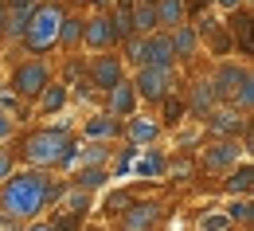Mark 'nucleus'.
Here are the masks:
<instances>
[{
	"mask_svg": "<svg viewBox=\"0 0 254 231\" xmlns=\"http://www.w3.org/2000/svg\"><path fill=\"white\" fill-rule=\"evenodd\" d=\"M66 192V180L55 172H39V168H20L0 184V220L20 228L43 220L47 208H55Z\"/></svg>",
	"mask_w": 254,
	"mask_h": 231,
	"instance_id": "nucleus-1",
	"label": "nucleus"
},
{
	"mask_svg": "<svg viewBox=\"0 0 254 231\" xmlns=\"http://www.w3.org/2000/svg\"><path fill=\"white\" fill-rule=\"evenodd\" d=\"M78 137L70 126H39V130H28L12 153L24 161L28 168H39V172H59V168H74L78 161Z\"/></svg>",
	"mask_w": 254,
	"mask_h": 231,
	"instance_id": "nucleus-2",
	"label": "nucleus"
},
{
	"mask_svg": "<svg viewBox=\"0 0 254 231\" xmlns=\"http://www.w3.org/2000/svg\"><path fill=\"white\" fill-rule=\"evenodd\" d=\"M63 4H55V0H39L32 12V20H28V28H24V51H28V59H43V55H51L55 51V35H59V24H63Z\"/></svg>",
	"mask_w": 254,
	"mask_h": 231,
	"instance_id": "nucleus-3",
	"label": "nucleus"
},
{
	"mask_svg": "<svg viewBox=\"0 0 254 231\" xmlns=\"http://www.w3.org/2000/svg\"><path fill=\"white\" fill-rule=\"evenodd\" d=\"M129 82H133V90H137V102L160 106L168 94L180 90V67H141V71L129 75Z\"/></svg>",
	"mask_w": 254,
	"mask_h": 231,
	"instance_id": "nucleus-4",
	"label": "nucleus"
},
{
	"mask_svg": "<svg viewBox=\"0 0 254 231\" xmlns=\"http://www.w3.org/2000/svg\"><path fill=\"white\" fill-rule=\"evenodd\" d=\"M47 82H55V67L47 63V59H20V63H12V71H8V90L16 98L35 102Z\"/></svg>",
	"mask_w": 254,
	"mask_h": 231,
	"instance_id": "nucleus-5",
	"label": "nucleus"
},
{
	"mask_svg": "<svg viewBox=\"0 0 254 231\" xmlns=\"http://www.w3.org/2000/svg\"><path fill=\"white\" fill-rule=\"evenodd\" d=\"M211 78V90H215V102L219 106H231L235 102V94L243 90V86H251L254 82V71H251V63H231V59H223L219 67H215V75H207Z\"/></svg>",
	"mask_w": 254,
	"mask_h": 231,
	"instance_id": "nucleus-6",
	"label": "nucleus"
},
{
	"mask_svg": "<svg viewBox=\"0 0 254 231\" xmlns=\"http://www.w3.org/2000/svg\"><path fill=\"white\" fill-rule=\"evenodd\" d=\"M199 126H203V137H207V141H215V137H219V141H243V133L251 130L254 122L247 114H239L235 106H215Z\"/></svg>",
	"mask_w": 254,
	"mask_h": 231,
	"instance_id": "nucleus-7",
	"label": "nucleus"
},
{
	"mask_svg": "<svg viewBox=\"0 0 254 231\" xmlns=\"http://www.w3.org/2000/svg\"><path fill=\"white\" fill-rule=\"evenodd\" d=\"M129 71L126 63H122V55L118 51H98V55H90L86 59V78H90V90H114L122 78H126Z\"/></svg>",
	"mask_w": 254,
	"mask_h": 231,
	"instance_id": "nucleus-8",
	"label": "nucleus"
},
{
	"mask_svg": "<svg viewBox=\"0 0 254 231\" xmlns=\"http://www.w3.org/2000/svg\"><path fill=\"white\" fill-rule=\"evenodd\" d=\"M243 141H203V149L195 153V165L203 168V172H227V168H235L243 161Z\"/></svg>",
	"mask_w": 254,
	"mask_h": 231,
	"instance_id": "nucleus-9",
	"label": "nucleus"
},
{
	"mask_svg": "<svg viewBox=\"0 0 254 231\" xmlns=\"http://www.w3.org/2000/svg\"><path fill=\"white\" fill-rule=\"evenodd\" d=\"M82 47H90V51H118V32H114V24H110V16L106 12H94V16H86V24H82Z\"/></svg>",
	"mask_w": 254,
	"mask_h": 231,
	"instance_id": "nucleus-10",
	"label": "nucleus"
},
{
	"mask_svg": "<svg viewBox=\"0 0 254 231\" xmlns=\"http://www.w3.org/2000/svg\"><path fill=\"white\" fill-rule=\"evenodd\" d=\"M251 4L247 8H235V12H227V20H223V32L231 35V47H239V55H243V63H251Z\"/></svg>",
	"mask_w": 254,
	"mask_h": 231,
	"instance_id": "nucleus-11",
	"label": "nucleus"
},
{
	"mask_svg": "<svg viewBox=\"0 0 254 231\" xmlns=\"http://www.w3.org/2000/svg\"><path fill=\"white\" fill-rule=\"evenodd\" d=\"M160 220L157 200H133V208L118 216V231H153Z\"/></svg>",
	"mask_w": 254,
	"mask_h": 231,
	"instance_id": "nucleus-12",
	"label": "nucleus"
},
{
	"mask_svg": "<svg viewBox=\"0 0 254 231\" xmlns=\"http://www.w3.org/2000/svg\"><path fill=\"white\" fill-rule=\"evenodd\" d=\"M180 98H184V110H188L195 122H203V118L219 106V102H215V90H211V78H203V75H199V78H191L188 94H180Z\"/></svg>",
	"mask_w": 254,
	"mask_h": 231,
	"instance_id": "nucleus-13",
	"label": "nucleus"
},
{
	"mask_svg": "<svg viewBox=\"0 0 254 231\" xmlns=\"http://www.w3.org/2000/svg\"><path fill=\"white\" fill-rule=\"evenodd\" d=\"M137 90H133V82H129V75L114 86V90H106V114L110 118H118V122H126V118H133L137 114Z\"/></svg>",
	"mask_w": 254,
	"mask_h": 231,
	"instance_id": "nucleus-14",
	"label": "nucleus"
},
{
	"mask_svg": "<svg viewBox=\"0 0 254 231\" xmlns=\"http://www.w3.org/2000/svg\"><path fill=\"white\" fill-rule=\"evenodd\" d=\"M160 126H157V118H149V114H133V118H126L122 122V137H126L129 145H157V137H160Z\"/></svg>",
	"mask_w": 254,
	"mask_h": 231,
	"instance_id": "nucleus-15",
	"label": "nucleus"
},
{
	"mask_svg": "<svg viewBox=\"0 0 254 231\" xmlns=\"http://www.w3.org/2000/svg\"><path fill=\"white\" fill-rule=\"evenodd\" d=\"M164 165H168V153H160L157 145H145L137 157H133V176L137 180H164Z\"/></svg>",
	"mask_w": 254,
	"mask_h": 231,
	"instance_id": "nucleus-16",
	"label": "nucleus"
},
{
	"mask_svg": "<svg viewBox=\"0 0 254 231\" xmlns=\"http://www.w3.org/2000/svg\"><path fill=\"white\" fill-rule=\"evenodd\" d=\"M82 141H106V145H114V141H122V122L110 118L106 110H102V114H90V118L82 122Z\"/></svg>",
	"mask_w": 254,
	"mask_h": 231,
	"instance_id": "nucleus-17",
	"label": "nucleus"
},
{
	"mask_svg": "<svg viewBox=\"0 0 254 231\" xmlns=\"http://www.w3.org/2000/svg\"><path fill=\"white\" fill-rule=\"evenodd\" d=\"M82 24H86V12H63V24H59V35H55V51L74 55L82 47Z\"/></svg>",
	"mask_w": 254,
	"mask_h": 231,
	"instance_id": "nucleus-18",
	"label": "nucleus"
},
{
	"mask_svg": "<svg viewBox=\"0 0 254 231\" xmlns=\"http://www.w3.org/2000/svg\"><path fill=\"white\" fill-rule=\"evenodd\" d=\"M168 47H172V59H176V63L199 59V35H195V28H191V24L172 28V32H168Z\"/></svg>",
	"mask_w": 254,
	"mask_h": 231,
	"instance_id": "nucleus-19",
	"label": "nucleus"
},
{
	"mask_svg": "<svg viewBox=\"0 0 254 231\" xmlns=\"http://www.w3.org/2000/svg\"><path fill=\"white\" fill-rule=\"evenodd\" d=\"M66 98H70V90H66V82H47L43 90H39V98H35V114L39 118H55V114H63Z\"/></svg>",
	"mask_w": 254,
	"mask_h": 231,
	"instance_id": "nucleus-20",
	"label": "nucleus"
},
{
	"mask_svg": "<svg viewBox=\"0 0 254 231\" xmlns=\"http://www.w3.org/2000/svg\"><path fill=\"white\" fill-rule=\"evenodd\" d=\"M251 188H254V165L243 157L235 168H227V176H223V192L235 200V196H251Z\"/></svg>",
	"mask_w": 254,
	"mask_h": 231,
	"instance_id": "nucleus-21",
	"label": "nucleus"
},
{
	"mask_svg": "<svg viewBox=\"0 0 254 231\" xmlns=\"http://www.w3.org/2000/svg\"><path fill=\"white\" fill-rule=\"evenodd\" d=\"M153 4H157V28H160V32H172V28L188 24V8H184V0H153Z\"/></svg>",
	"mask_w": 254,
	"mask_h": 231,
	"instance_id": "nucleus-22",
	"label": "nucleus"
},
{
	"mask_svg": "<svg viewBox=\"0 0 254 231\" xmlns=\"http://www.w3.org/2000/svg\"><path fill=\"white\" fill-rule=\"evenodd\" d=\"M195 172H199V165H195V153H191V149L176 153V157H168V165H164V176H172L176 184L195 180Z\"/></svg>",
	"mask_w": 254,
	"mask_h": 231,
	"instance_id": "nucleus-23",
	"label": "nucleus"
},
{
	"mask_svg": "<svg viewBox=\"0 0 254 231\" xmlns=\"http://www.w3.org/2000/svg\"><path fill=\"white\" fill-rule=\"evenodd\" d=\"M157 28V4L153 0H137L133 4V35H153Z\"/></svg>",
	"mask_w": 254,
	"mask_h": 231,
	"instance_id": "nucleus-24",
	"label": "nucleus"
},
{
	"mask_svg": "<svg viewBox=\"0 0 254 231\" xmlns=\"http://www.w3.org/2000/svg\"><path fill=\"white\" fill-rule=\"evenodd\" d=\"M184 118H188V110H184V98L180 94H168V98L160 102V130H180L184 126Z\"/></svg>",
	"mask_w": 254,
	"mask_h": 231,
	"instance_id": "nucleus-25",
	"label": "nucleus"
},
{
	"mask_svg": "<svg viewBox=\"0 0 254 231\" xmlns=\"http://www.w3.org/2000/svg\"><path fill=\"white\" fill-rule=\"evenodd\" d=\"M106 180H114V176H110V168H102V165H94V168H74V176H70V184H74V188H82V192H98Z\"/></svg>",
	"mask_w": 254,
	"mask_h": 231,
	"instance_id": "nucleus-26",
	"label": "nucleus"
},
{
	"mask_svg": "<svg viewBox=\"0 0 254 231\" xmlns=\"http://www.w3.org/2000/svg\"><path fill=\"white\" fill-rule=\"evenodd\" d=\"M133 200H137V192H133V188H114L110 196L102 200V216H114V220H118L122 212H129V208H133Z\"/></svg>",
	"mask_w": 254,
	"mask_h": 231,
	"instance_id": "nucleus-27",
	"label": "nucleus"
},
{
	"mask_svg": "<svg viewBox=\"0 0 254 231\" xmlns=\"http://www.w3.org/2000/svg\"><path fill=\"white\" fill-rule=\"evenodd\" d=\"M63 212H74V216H90V192H82V188H74L70 180H66V192H63Z\"/></svg>",
	"mask_w": 254,
	"mask_h": 231,
	"instance_id": "nucleus-28",
	"label": "nucleus"
},
{
	"mask_svg": "<svg viewBox=\"0 0 254 231\" xmlns=\"http://www.w3.org/2000/svg\"><path fill=\"white\" fill-rule=\"evenodd\" d=\"M227 220H231V228L239 224V228H247L251 231V220H254V208H251V196H239V200H231V208L223 212Z\"/></svg>",
	"mask_w": 254,
	"mask_h": 231,
	"instance_id": "nucleus-29",
	"label": "nucleus"
},
{
	"mask_svg": "<svg viewBox=\"0 0 254 231\" xmlns=\"http://www.w3.org/2000/svg\"><path fill=\"white\" fill-rule=\"evenodd\" d=\"M137 153H141V149H137V145H122V149H114V161H110V176H126L129 168H133V157H137Z\"/></svg>",
	"mask_w": 254,
	"mask_h": 231,
	"instance_id": "nucleus-30",
	"label": "nucleus"
},
{
	"mask_svg": "<svg viewBox=\"0 0 254 231\" xmlns=\"http://www.w3.org/2000/svg\"><path fill=\"white\" fill-rule=\"evenodd\" d=\"M47 224H51V231H82L86 216H74V212H63V208H55Z\"/></svg>",
	"mask_w": 254,
	"mask_h": 231,
	"instance_id": "nucleus-31",
	"label": "nucleus"
},
{
	"mask_svg": "<svg viewBox=\"0 0 254 231\" xmlns=\"http://www.w3.org/2000/svg\"><path fill=\"white\" fill-rule=\"evenodd\" d=\"M199 231H231V220H227L223 212H211V216L199 220Z\"/></svg>",
	"mask_w": 254,
	"mask_h": 231,
	"instance_id": "nucleus-32",
	"label": "nucleus"
},
{
	"mask_svg": "<svg viewBox=\"0 0 254 231\" xmlns=\"http://www.w3.org/2000/svg\"><path fill=\"white\" fill-rule=\"evenodd\" d=\"M12 172H16V153H12V145H4V149H0V184H4Z\"/></svg>",
	"mask_w": 254,
	"mask_h": 231,
	"instance_id": "nucleus-33",
	"label": "nucleus"
},
{
	"mask_svg": "<svg viewBox=\"0 0 254 231\" xmlns=\"http://www.w3.org/2000/svg\"><path fill=\"white\" fill-rule=\"evenodd\" d=\"M16 126H20V122H16L12 114H4V110H0V141H8V137L16 133Z\"/></svg>",
	"mask_w": 254,
	"mask_h": 231,
	"instance_id": "nucleus-34",
	"label": "nucleus"
},
{
	"mask_svg": "<svg viewBox=\"0 0 254 231\" xmlns=\"http://www.w3.org/2000/svg\"><path fill=\"white\" fill-rule=\"evenodd\" d=\"M251 0H215V8H223V12H235V8H247Z\"/></svg>",
	"mask_w": 254,
	"mask_h": 231,
	"instance_id": "nucleus-35",
	"label": "nucleus"
},
{
	"mask_svg": "<svg viewBox=\"0 0 254 231\" xmlns=\"http://www.w3.org/2000/svg\"><path fill=\"white\" fill-rule=\"evenodd\" d=\"M20 231H51V224L47 220H32V224H24Z\"/></svg>",
	"mask_w": 254,
	"mask_h": 231,
	"instance_id": "nucleus-36",
	"label": "nucleus"
},
{
	"mask_svg": "<svg viewBox=\"0 0 254 231\" xmlns=\"http://www.w3.org/2000/svg\"><path fill=\"white\" fill-rule=\"evenodd\" d=\"M110 4L114 0H86V8H94V12H110Z\"/></svg>",
	"mask_w": 254,
	"mask_h": 231,
	"instance_id": "nucleus-37",
	"label": "nucleus"
},
{
	"mask_svg": "<svg viewBox=\"0 0 254 231\" xmlns=\"http://www.w3.org/2000/svg\"><path fill=\"white\" fill-rule=\"evenodd\" d=\"M82 231H106V228H98V224H90V228H82Z\"/></svg>",
	"mask_w": 254,
	"mask_h": 231,
	"instance_id": "nucleus-38",
	"label": "nucleus"
},
{
	"mask_svg": "<svg viewBox=\"0 0 254 231\" xmlns=\"http://www.w3.org/2000/svg\"><path fill=\"white\" fill-rule=\"evenodd\" d=\"M0 28H4V0H0Z\"/></svg>",
	"mask_w": 254,
	"mask_h": 231,
	"instance_id": "nucleus-39",
	"label": "nucleus"
},
{
	"mask_svg": "<svg viewBox=\"0 0 254 231\" xmlns=\"http://www.w3.org/2000/svg\"><path fill=\"white\" fill-rule=\"evenodd\" d=\"M55 4H59V0H55Z\"/></svg>",
	"mask_w": 254,
	"mask_h": 231,
	"instance_id": "nucleus-40",
	"label": "nucleus"
}]
</instances>
